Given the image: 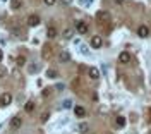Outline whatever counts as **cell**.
<instances>
[{
  "label": "cell",
  "mask_w": 151,
  "mask_h": 134,
  "mask_svg": "<svg viewBox=\"0 0 151 134\" xmlns=\"http://www.w3.org/2000/svg\"><path fill=\"white\" fill-rule=\"evenodd\" d=\"M96 21L98 22H108L110 21V14L106 10H98L96 12Z\"/></svg>",
  "instance_id": "obj_1"
},
{
  "label": "cell",
  "mask_w": 151,
  "mask_h": 134,
  "mask_svg": "<svg viewBox=\"0 0 151 134\" xmlns=\"http://www.w3.org/2000/svg\"><path fill=\"white\" fill-rule=\"evenodd\" d=\"M76 29H77V33H79V35H86V33H88V29H89V26L86 24L84 21H77V22H76Z\"/></svg>",
  "instance_id": "obj_2"
},
{
  "label": "cell",
  "mask_w": 151,
  "mask_h": 134,
  "mask_svg": "<svg viewBox=\"0 0 151 134\" xmlns=\"http://www.w3.org/2000/svg\"><path fill=\"white\" fill-rule=\"evenodd\" d=\"M12 102V95L10 93H2L0 96V107H9Z\"/></svg>",
  "instance_id": "obj_3"
},
{
  "label": "cell",
  "mask_w": 151,
  "mask_h": 134,
  "mask_svg": "<svg viewBox=\"0 0 151 134\" xmlns=\"http://www.w3.org/2000/svg\"><path fill=\"white\" fill-rule=\"evenodd\" d=\"M91 47L101 48L103 47V38H101V36H93V38H91Z\"/></svg>",
  "instance_id": "obj_4"
},
{
  "label": "cell",
  "mask_w": 151,
  "mask_h": 134,
  "mask_svg": "<svg viewBox=\"0 0 151 134\" xmlns=\"http://www.w3.org/2000/svg\"><path fill=\"white\" fill-rule=\"evenodd\" d=\"M137 35H139L141 38H148V36H150V29H148V26L141 24V26L137 28Z\"/></svg>",
  "instance_id": "obj_5"
},
{
  "label": "cell",
  "mask_w": 151,
  "mask_h": 134,
  "mask_svg": "<svg viewBox=\"0 0 151 134\" xmlns=\"http://www.w3.org/2000/svg\"><path fill=\"white\" fill-rule=\"evenodd\" d=\"M131 53H129V52H122V53H120V55H119V62H120V64H129V62H131Z\"/></svg>",
  "instance_id": "obj_6"
},
{
  "label": "cell",
  "mask_w": 151,
  "mask_h": 134,
  "mask_svg": "<svg viewBox=\"0 0 151 134\" xmlns=\"http://www.w3.org/2000/svg\"><path fill=\"white\" fill-rule=\"evenodd\" d=\"M58 60H60L62 64H65V62H69V60H70V53H69L67 50H62V52L58 53Z\"/></svg>",
  "instance_id": "obj_7"
},
{
  "label": "cell",
  "mask_w": 151,
  "mask_h": 134,
  "mask_svg": "<svg viewBox=\"0 0 151 134\" xmlns=\"http://www.w3.org/2000/svg\"><path fill=\"white\" fill-rule=\"evenodd\" d=\"M21 125H22L21 117H12V119H10V129H19Z\"/></svg>",
  "instance_id": "obj_8"
},
{
  "label": "cell",
  "mask_w": 151,
  "mask_h": 134,
  "mask_svg": "<svg viewBox=\"0 0 151 134\" xmlns=\"http://www.w3.org/2000/svg\"><path fill=\"white\" fill-rule=\"evenodd\" d=\"M28 24L31 26V28H35V26H38L40 24V17H38L36 14H31L28 17Z\"/></svg>",
  "instance_id": "obj_9"
},
{
  "label": "cell",
  "mask_w": 151,
  "mask_h": 134,
  "mask_svg": "<svg viewBox=\"0 0 151 134\" xmlns=\"http://www.w3.org/2000/svg\"><path fill=\"white\" fill-rule=\"evenodd\" d=\"M88 74H89L91 79H100V71H98V67H89Z\"/></svg>",
  "instance_id": "obj_10"
},
{
  "label": "cell",
  "mask_w": 151,
  "mask_h": 134,
  "mask_svg": "<svg viewBox=\"0 0 151 134\" xmlns=\"http://www.w3.org/2000/svg\"><path fill=\"white\" fill-rule=\"evenodd\" d=\"M125 124H127V120H125V117H122V115H119L115 119V125L117 127H125Z\"/></svg>",
  "instance_id": "obj_11"
},
{
  "label": "cell",
  "mask_w": 151,
  "mask_h": 134,
  "mask_svg": "<svg viewBox=\"0 0 151 134\" xmlns=\"http://www.w3.org/2000/svg\"><path fill=\"white\" fill-rule=\"evenodd\" d=\"M77 129H79V133L86 134V133H89V124L88 122H81V124L77 125Z\"/></svg>",
  "instance_id": "obj_12"
},
{
  "label": "cell",
  "mask_w": 151,
  "mask_h": 134,
  "mask_svg": "<svg viewBox=\"0 0 151 134\" xmlns=\"http://www.w3.org/2000/svg\"><path fill=\"white\" fill-rule=\"evenodd\" d=\"M74 114L77 115V117H84V115H86V110H84V107H81V105L74 107Z\"/></svg>",
  "instance_id": "obj_13"
},
{
  "label": "cell",
  "mask_w": 151,
  "mask_h": 134,
  "mask_svg": "<svg viewBox=\"0 0 151 134\" xmlns=\"http://www.w3.org/2000/svg\"><path fill=\"white\" fill-rule=\"evenodd\" d=\"M47 36L48 38H55L57 36V29L53 28V26H50V28L47 29Z\"/></svg>",
  "instance_id": "obj_14"
},
{
  "label": "cell",
  "mask_w": 151,
  "mask_h": 134,
  "mask_svg": "<svg viewBox=\"0 0 151 134\" xmlns=\"http://www.w3.org/2000/svg\"><path fill=\"white\" fill-rule=\"evenodd\" d=\"M21 0H10V9H14V10H17V9H21Z\"/></svg>",
  "instance_id": "obj_15"
},
{
  "label": "cell",
  "mask_w": 151,
  "mask_h": 134,
  "mask_svg": "<svg viewBox=\"0 0 151 134\" xmlns=\"http://www.w3.org/2000/svg\"><path fill=\"white\" fill-rule=\"evenodd\" d=\"M10 35H14L16 38H22V33L19 28H10Z\"/></svg>",
  "instance_id": "obj_16"
},
{
  "label": "cell",
  "mask_w": 151,
  "mask_h": 134,
  "mask_svg": "<svg viewBox=\"0 0 151 134\" xmlns=\"http://www.w3.org/2000/svg\"><path fill=\"white\" fill-rule=\"evenodd\" d=\"M72 36H74V29L67 28L65 31H64V38H65V40H70V38H72Z\"/></svg>",
  "instance_id": "obj_17"
},
{
  "label": "cell",
  "mask_w": 151,
  "mask_h": 134,
  "mask_svg": "<svg viewBox=\"0 0 151 134\" xmlns=\"http://www.w3.org/2000/svg\"><path fill=\"white\" fill-rule=\"evenodd\" d=\"M24 110H26V112H33V110H35V103H33V102H28V103L24 105Z\"/></svg>",
  "instance_id": "obj_18"
},
{
  "label": "cell",
  "mask_w": 151,
  "mask_h": 134,
  "mask_svg": "<svg viewBox=\"0 0 151 134\" xmlns=\"http://www.w3.org/2000/svg\"><path fill=\"white\" fill-rule=\"evenodd\" d=\"M47 76L50 77V79H55V77L58 76V74H57V71H55V69H50V71L47 72Z\"/></svg>",
  "instance_id": "obj_19"
},
{
  "label": "cell",
  "mask_w": 151,
  "mask_h": 134,
  "mask_svg": "<svg viewBox=\"0 0 151 134\" xmlns=\"http://www.w3.org/2000/svg\"><path fill=\"white\" fill-rule=\"evenodd\" d=\"M62 107H64V108H70V107H72V100H70V98L64 100V102H62Z\"/></svg>",
  "instance_id": "obj_20"
},
{
  "label": "cell",
  "mask_w": 151,
  "mask_h": 134,
  "mask_svg": "<svg viewBox=\"0 0 151 134\" xmlns=\"http://www.w3.org/2000/svg\"><path fill=\"white\" fill-rule=\"evenodd\" d=\"M16 62H17V66H19V67H22L24 64H26V57H22V55H19Z\"/></svg>",
  "instance_id": "obj_21"
},
{
  "label": "cell",
  "mask_w": 151,
  "mask_h": 134,
  "mask_svg": "<svg viewBox=\"0 0 151 134\" xmlns=\"http://www.w3.org/2000/svg\"><path fill=\"white\" fill-rule=\"evenodd\" d=\"M81 53H83V55H89V50H88L86 45H81Z\"/></svg>",
  "instance_id": "obj_22"
},
{
  "label": "cell",
  "mask_w": 151,
  "mask_h": 134,
  "mask_svg": "<svg viewBox=\"0 0 151 134\" xmlns=\"http://www.w3.org/2000/svg\"><path fill=\"white\" fill-rule=\"evenodd\" d=\"M43 50H45V52H43V57L48 58V57H50V47H45Z\"/></svg>",
  "instance_id": "obj_23"
},
{
  "label": "cell",
  "mask_w": 151,
  "mask_h": 134,
  "mask_svg": "<svg viewBox=\"0 0 151 134\" xmlns=\"http://www.w3.org/2000/svg\"><path fill=\"white\" fill-rule=\"evenodd\" d=\"M5 74H7L5 67H2V66H0V79H2V77H5Z\"/></svg>",
  "instance_id": "obj_24"
},
{
  "label": "cell",
  "mask_w": 151,
  "mask_h": 134,
  "mask_svg": "<svg viewBox=\"0 0 151 134\" xmlns=\"http://www.w3.org/2000/svg\"><path fill=\"white\" fill-rule=\"evenodd\" d=\"M48 117H50V114H48V112H45V114L41 115V122H47V120H48Z\"/></svg>",
  "instance_id": "obj_25"
},
{
  "label": "cell",
  "mask_w": 151,
  "mask_h": 134,
  "mask_svg": "<svg viewBox=\"0 0 151 134\" xmlns=\"http://www.w3.org/2000/svg\"><path fill=\"white\" fill-rule=\"evenodd\" d=\"M36 71H38L36 66H29V72H36Z\"/></svg>",
  "instance_id": "obj_26"
},
{
  "label": "cell",
  "mask_w": 151,
  "mask_h": 134,
  "mask_svg": "<svg viewBox=\"0 0 151 134\" xmlns=\"http://www.w3.org/2000/svg\"><path fill=\"white\" fill-rule=\"evenodd\" d=\"M55 2H57V0H45V4H47V5H53Z\"/></svg>",
  "instance_id": "obj_27"
},
{
  "label": "cell",
  "mask_w": 151,
  "mask_h": 134,
  "mask_svg": "<svg viewBox=\"0 0 151 134\" xmlns=\"http://www.w3.org/2000/svg\"><path fill=\"white\" fill-rule=\"evenodd\" d=\"M113 2H115L117 5H122V4H124V2H125V0H113Z\"/></svg>",
  "instance_id": "obj_28"
},
{
  "label": "cell",
  "mask_w": 151,
  "mask_h": 134,
  "mask_svg": "<svg viewBox=\"0 0 151 134\" xmlns=\"http://www.w3.org/2000/svg\"><path fill=\"white\" fill-rule=\"evenodd\" d=\"M50 95V89H43V96H48Z\"/></svg>",
  "instance_id": "obj_29"
},
{
  "label": "cell",
  "mask_w": 151,
  "mask_h": 134,
  "mask_svg": "<svg viewBox=\"0 0 151 134\" xmlns=\"http://www.w3.org/2000/svg\"><path fill=\"white\" fill-rule=\"evenodd\" d=\"M62 2H64L65 5H70V4H72V0H62Z\"/></svg>",
  "instance_id": "obj_30"
},
{
  "label": "cell",
  "mask_w": 151,
  "mask_h": 134,
  "mask_svg": "<svg viewBox=\"0 0 151 134\" xmlns=\"http://www.w3.org/2000/svg\"><path fill=\"white\" fill-rule=\"evenodd\" d=\"M2 57H4V53H2V50H0V60H2Z\"/></svg>",
  "instance_id": "obj_31"
},
{
  "label": "cell",
  "mask_w": 151,
  "mask_h": 134,
  "mask_svg": "<svg viewBox=\"0 0 151 134\" xmlns=\"http://www.w3.org/2000/svg\"><path fill=\"white\" fill-rule=\"evenodd\" d=\"M150 134H151V131H150Z\"/></svg>",
  "instance_id": "obj_32"
}]
</instances>
